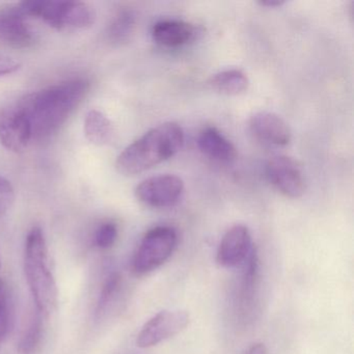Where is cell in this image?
Wrapping results in <instances>:
<instances>
[{
    "instance_id": "30bf717a",
    "label": "cell",
    "mask_w": 354,
    "mask_h": 354,
    "mask_svg": "<svg viewBox=\"0 0 354 354\" xmlns=\"http://www.w3.org/2000/svg\"><path fill=\"white\" fill-rule=\"evenodd\" d=\"M254 252L250 230L243 225H233L223 235L216 261L221 267L232 268L243 263Z\"/></svg>"
},
{
    "instance_id": "4fadbf2b",
    "label": "cell",
    "mask_w": 354,
    "mask_h": 354,
    "mask_svg": "<svg viewBox=\"0 0 354 354\" xmlns=\"http://www.w3.org/2000/svg\"><path fill=\"white\" fill-rule=\"evenodd\" d=\"M198 146L201 152L219 163H231L237 157V149L215 127H206L200 132Z\"/></svg>"
},
{
    "instance_id": "d4e9b609",
    "label": "cell",
    "mask_w": 354,
    "mask_h": 354,
    "mask_svg": "<svg viewBox=\"0 0 354 354\" xmlns=\"http://www.w3.org/2000/svg\"><path fill=\"white\" fill-rule=\"evenodd\" d=\"M259 5L262 7L277 8L283 6V0H263V1H259Z\"/></svg>"
},
{
    "instance_id": "e0dca14e",
    "label": "cell",
    "mask_w": 354,
    "mask_h": 354,
    "mask_svg": "<svg viewBox=\"0 0 354 354\" xmlns=\"http://www.w3.org/2000/svg\"><path fill=\"white\" fill-rule=\"evenodd\" d=\"M136 24V15L131 10L119 12L109 28V40L115 44L127 42L133 34Z\"/></svg>"
},
{
    "instance_id": "9c48e42d",
    "label": "cell",
    "mask_w": 354,
    "mask_h": 354,
    "mask_svg": "<svg viewBox=\"0 0 354 354\" xmlns=\"http://www.w3.org/2000/svg\"><path fill=\"white\" fill-rule=\"evenodd\" d=\"M32 140L30 121L19 103L0 109V142L6 149L22 152Z\"/></svg>"
},
{
    "instance_id": "ffe728a7",
    "label": "cell",
    "mask_w": 354,
    "mask_h": 354,
    "mask_svg": "<svg viewBox=\"0 0 354 354\" xmlns=\"http://www.w3.org/2000/svg\"><path fill=\"white\" fill-rule=\"evenodd\" d=\"M118 227L115 223H105L97 230L95 235L96 245L101 250L111 248L117 241Z\"/></svg>"
},
{
    "instance_id": "6da1fadb",
    "label": "cell",
    "mask_w": 354,
    "mask_h": 354,
    "mask_svg": "<svg viewBox=\"0 0 354 354\" xmlns=\"http://www.w3.org/2000/svg\"><path fill=\"white\" fill-rule=\"evenodd\" d=\"M88 80L77 78L28 95L19 105L28 115L32 140H44L57 133L88 94Z\"/></svg>"
},
{
    "instance_id": "8992f818",
    "label": "cell",
    "mask_w": 354,
    "mask_h": 354,
    "mask_svg": "<svg viewBox=\"0 0 354 354\" xmlns=\"http://www.w3.org/2000/svg\"><path fill=\"white\" fill-rule=\"evenodd\" d=\"M184 182L176 175L153 176L136 186L134 194L142 204L152 208H167L179 202L184 194Z\"/></svg>"
},
{
    "instance_id": "44dd1931",
    "label": "cell",
    "mask_w": 354,
    "mask_h": 354,
    "mask_svg": "<svg viewBox=\"0 0 354 354\" xmlns=\"http://www.w3.org/2000/svg\"><path fill=\"white\" fill-rule=\"evenodd\" d=\"M119 286V274H117V273H113V274L109 275V279H106L104 286H103L102 291H101L100 293V297H99L98 304H97V314H101V313L105 310L107 304L111 302V298L113 297L115 292H117Z\"/></svg>"
},
{
    "instance_id": "ac0fdd59",
    "label": "cell",
    "mask_w": 354,
    "mask_h": 354,
    "mask_svg": "<svg viewBox=\"0 0 354 354\" xmlns=\"http://www.w3.org/2000/svg\"><path fill=\"white\" fill-rule=\"evenodd\" d=\"M43 316L40 313L37 312L36 317L30 321L28 328L24 331L20 341L19 350L22 354H34L37 347L42 339L43 333Z\"/></svg>"
},
{
    "instance_id": "277c9868",
    "label": "cell",
    "mask_w": 354,
    "mask_h": 354,
    "mask_svg": "<svg viewBox=\"0 0 354 354\" xmlns=\"http://www.w3.org/2000/svg\"><path fill=\"white\" fill-rule=\"evenodd\" d=\"M17 11L24 17L39 18L61 32L84 30L92 26L96 20L95 10L82 1H24Z\"/></svg>"
},
{
    "instance_id": "ba28073f",
    "label": "cell",
    "mask_w": 354,
    "mask_h": 354,
    "mask_svg": "<svg viewBox=\"0 0 354 354\" xmlns=\"http://www.w3.org/2000/svg\"><path fill=\"white\" fill-rule=\"evenodd\" d=\"M189 324L185 310H162L153 316L140 329L136 344L140 348L158 345L183 331Z\"/></svg>"
},
{
    "instance_id": "5bb4252c",
    "label": "cell",
    "mask_w": 354,
    "mask_h": 354,
    "mask_svg": "<svg viewBox=\"0 0 354 354\" xmlns=\"http://www.w3.org/2000/svg\"><path fill=\"white\" fill-rule=\"evenodd\" d=\"M198 28L183 20L165 19L156 22L152 28L153 39L167 47H179L194 40Z\"/></svg>"
},
{
    "instance_id": "cb8c5ba5",
    "label": "cell",
    "mask_w": 354,
    "mask_h": 354,
    "mask_svg": "<svg viewBox=\"0 0 354 354\" xmlns=\"http://www.w3.org/2000/svg\"><path fill=\"white\" fill-rule=\"evenodd\" d=\"M245 354H269V352L264 344L256 343L248 348Z\"/></svg>"
},
{
    "instance_id": "3957f363",
    "label": "cell",
    "mask_w": 354,
    "mask_h": 354,
    "mask_svg": "<svg viewBox=\"0 0 354 354\" xmlns=\"http://www.w3.org/2000/svg\"><path fill=\"white\" fill-rule=\"evenodd\" d=\"M24 271L37 310L46 317L57 306V288L49 263L46 238L41 227H34L26 238Z\"/></svg>"
},
{
    "instance_id": "9a60e30c",
    "label": "cell",
    "mask_w": 354,
    "mask_h": 354,
    "mask_svg": "<svg viewBox=\"0 0 354 354\" xmlns=\"http://www.w3.org/2000/svg\"><path fill=\"white\" fill-rule=\"evenodd\" d=\"M84 134L88 140L97 146L111 144L115 138V127L102 111L92 109L84 120Z\"/></svg>"
},
{
    "instance_id": "603a6c76",
    "label": "cell",
    "mask_w": 354,
    "mask_h": 354,
    "mask_svg": "<svg viewBox=\"0 0 354 354\" xmlns=\"http://www.w3.org/2000/svg\"><path fill=\"white\" fill-rule=\"evenodd\" d=\"M21 64L13 57L0 55V76L10 75L20 69Z\"/></svg>"
},
{
    "instance_id": "7402d4cb",
    "label": "cell",
    "mask_w": 354,
    "mask_h": 354,
    "mask_svg": "<svg viewBox=\"0 0 354 354\" xmlns=\"http://www.w3.org/2000/svg\"><path fill=\"white\" fill-rule=\"evenodd\" d=\"M15 190L9 180L0 176V215L6 214L13 206Z\"/></svg>"
},
{
    "instance_id": "7c38bea8",
    "label": "cell",
    "mask_w": 354,
    "mask_h": 354,
    "mask_svg": "<svg viewBox=\"0 0 354 354\" xmlns=\"http://www.w3.org/2000/svg\"><path fill=\"white\" fill-rule=\"evenodd\" d=\"M0 41L15 48H28L36 43L37 36L17 10L0 14Z\"/></svg>"
},
{
    "instance_id": "52a82bcc",
    "label": "cell",
    "mask_w": 354,
    "mask_h": 354,
    "mask_svg": "<svg viewBox=\"0 0 354 354\" xmlns=\"http://www.w3.org/2000/svg\"><path fill=\"white\" fill-rule=\"evenodd\" d=\"M269 183L287 198H300L306 192V178L299 163L292 157L279 155L269 159L265 167Z\"/></svg>"
},
{
    "instance_id": "7a4b0ae2",
    "label": "cell",
    "mask_w": 354,
    "mask_h": 354,
    "mask_svg": "<svg viewBox=\"0 0 354 354\" xmlns=\"http://www.w3.org/2000/svg\"><path fill=\"white\" fill-rule=\"evenodd\" d=\"M183 142L184 132L177 123L160 124L129 145L118 157L115 167L126 176L144 173L175 156Z\"/></svg>"
},
{
    "instance_id": "8fae6325",
    "label": "cell",
    "mask_w": 354,
    "mask_h": 354,
    "mask_svg": "<svg viewBox=\"0 0 354 354\" xmlns=\"http://www.w3.org/2000/svg\"><path fill=\"white\" fill-rule=\"evenodd\" d=\"M252 136L268 146H287L291 140V130L283 118L270 111H259L250 120Z\"/></svg>"
},
{
    "instance_id": "2e32d148",
    "label": "cell",
    "mask_w": 354,
    "mask_h": 354,
    "mask_svg": "<svg viewBox=\"0 0 354 354\" xmlns=\"http://www.w3.org/2000/svg\"><path fill=\"white\" fill-rule=\"evenodd\" d=\"M209 86L219 94L238 96L243 94L250 86V80L239 69H227L214 74L209 80Z\"/></svg>"
},
{
    "instance_id": "5b68a950",
    "label": "cell",
    "mask_w": 354,
    "mask_h": 354,
    "mask_svg": "<svg viewBox=\"0 0 354 354\" xmlns=\"http://www.w3.org/2000/svg\"><path fill=\"white\" fill-rule=\"evenodd\" d=\"M178 234L171 227H156L142 237L133 259L132 271L138 277L148 274L165 264L175 252Z\"/></svg>"
},
{
    "instance_id": "d6986e66",
    "label": "cell",
    "mask_w": 354,
    "mask_h": 354,
    "mask_svg": "<svg viewBox=\"0 0 354 354\" xmlns=\"http://www.w3.org/2000/svg\"><path fill=\"white\" fill-rule=\"evenodd\" d=\"M11 323V302L7 286L0 281V347L3 345Z\"/></svg>"
}]
</instances>
